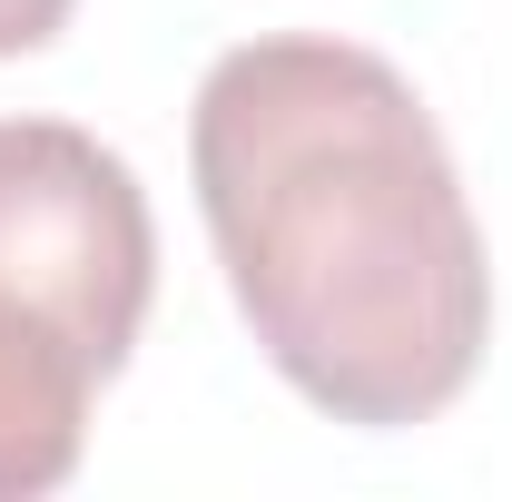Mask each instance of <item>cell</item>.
Here are the masks:
<instances>
[{
  "instance_id": "1",
  "label": "cell",
  "mask_w": 512,
  "mask_h": 502,
  "mask_svg": "<svg viewBox=\"0 0 512 502\" xmlns=\"http://www.w3.org/2000/svg\"><path fill=\"white\" fill-rule=\"evenodd\" d=\"M197 207L266 365L335 424H424L493 345V266L414 79L355 40H247L197 79Z\"/></svg>"
},
{
  "instance_id": "2",
  "label": "cell",
  "mask_w": 512,
  "mask_h": 502,
  "mask_svg": "<svg viewBox=\"0 0 512 502\" xmlns=\"http://www.w3.org/2000/svg\"><path fill=\"white\" fill-rule=\"evenodd\" d=\"M148 296L158 227L128 158L69 119H0V306H30L119 375Z\"/></svg>"
},
{
  "instance_id": "3",
  "label": "cell",
  "mask_w": 512,
  "mask_h": 502,
  "mask_svg": "<svg viewBox=\"0 0 512 502\" xmlns=\"http://www.w3.org/2000/svg\"><path fill=\"white\" fill-rule=\"evenodd\" d=\"M99 384H109V365L89 345H69L30 306H0V502L60 493L79 473Z\"/></svg>"
},
{
  "instance_id": "4",
  "label": "cell",
  "mask_w": 512,
  "mask_h": 502,
  "mask_svg": "<svg viewBox=\"0 0 512 502\" xmlns=\"http://www.w3.org/2000/svg\"><path fill=\"white\" fill-rule=\"evenodd\" d=\"M69 10H79V0H0V60L50 50V40L69 30Z\"/></svg>"
}]
</instances>
